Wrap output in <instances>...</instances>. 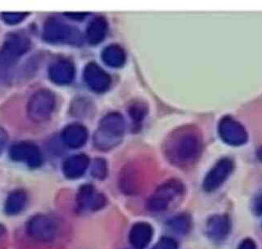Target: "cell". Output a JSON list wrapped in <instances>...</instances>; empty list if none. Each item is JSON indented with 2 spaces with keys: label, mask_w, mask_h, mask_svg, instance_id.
<instances>
[{
  "label": "cell",
  "mask_w": 262,
  "mask_h": 249,
  "mask_svg": "<svg viewBox=\"0 0 262 249\" xmlns=\"http://www.w3.org/2000/svg\"><path fill=\"white\" fill-rule=\"evenodd\" d=\"M169 155L180 164H192L202 152V138L196 129L181 128L170 136L168 142Z\"/></svg>",
  "instance_id": "1"
},
{
  "label": "cell",
  "mask_w": 262,
  "mask_h": 249,
  "mask_svg": "<svg viewBox=\"0 0 262 249\" xmlns=\"http://www.w3.org/2000/svg\"><path fill=\"white\" fill-rule=\"evenodd\" d=\"M125 131V122L120 113H110L100 122L95 135V144L100 149L107 150L120 142Z\"/></svg>",
  "instance_id": "2"
},
{
  "label": "cell",
  "mask_w": 262,
  "mask_h": 249,
  "mask_svg": "<svg viewBox=\"0 0 262 249\" xmlns=\"http://www.w3.org/2000/svg\"><path fill=\"white\" fill-rule=\"evenodd\" d=\"M28 233L38 241L49 242L57 236L56 223L50 217L39 214L30 220L27 225Z\"/></svg>",
  "instance_id": "3"
},
{
  "label": "cell",
  "mask_w": 262,
  "mask_h": 249,
  "mask_svg": "<svg viewBox=\"0 0 262 249\" xmlns=\"http://www.w3.org/2000/svg\"><path fill=\"white\" fill-rule=\"evenodd\" d=\"M219 135L226 143L241 146L248 141V133L239 121L231 117H225L219 123Z\"/></svg>",
  "instance_id": "4"
},
{
  "label": "cell",
  "mask_w": 262,
  "mask_h": 249,
  "mask_svg": "<svg viewBox=\"0 0 262 249\" xmlns=\"http://www.w3.org/2000/svg\"><path fill=\"white\" fill-rule=\"evenodd\" d=\"M183 190V185L179 181H170L163 184L149 200V208L153 210H165L173 199L182 194Z\"/></svg>",
  "instance_id": "5"
},
{
  "label": "cell",
  "mask_w": 262,
  "mask_h": 249,
  "mask_svg": "<svg viewBox=\"0 0 262 249\" xmlns=\"http://www.w3.org/2000/svg\"><path fill=\"white\" fill-rule=\"evenodd\" d=\"M233 167L234 165L230 159L225 158L219 160L205 178L203 183L205 190L213 192L219 189L228 178L232 171Z\"/></svg>",
  "instance_id": "6"
},
{
  "label": "cell",
  "mask_w": 262,
  "mask_h": 249,
  "mask_svg": "<svg viewBox=\"0 0 262 249\" xmlns=\"http://www.w3.org/2000/svg\"><path fill=\"white\" fill-rule=\"evenodd\" d=\"M84 76L87 85L93 91L99 93L106 92L112 83L109 74L95 62H90L87 65Z\"/></svg>",
  "instance_id": "7"
},
{
  "label": "cell",
  "mask_w": 262,
  "mask_h": 249,
  "mask_svg": "<svg viewBox=\"0 0 262 249\" xmlns=\"http://www.w3.org/2000/svg\"><path fill=\"white\" fill-rule=\"evenodd\" d=\"M77 203L81 209L99 210L104 207L106 199L102 194L97 193L92 185H87L80 188Z\"/></svg>",
  "instance_id": "8"
},
{
  "label": "cell",
  "mask_w": 262,
  "mask_h": 249,
  "mask_svg": "<svg viewBox=\"0 0 262 249\" xmlns=\"http://www.w3.org/2000/svg\"><path fill=\"white\" fill-rule=\"evenodd\" d=\"M153 236L152 228L145 222H139L133 227L129 239L132 245L137 249H143L150 242Z\"/></svg>",
  "instance_id": "9"
},
{
  "label": "cell",
  "mask_w": 262,
  "mask_h": 249,
  "mask_svg": "<svg viewBox=\"0 0 262 249\" xmlns=\"http://www.w3.org/2000/svg\"><path fill=\"white\" fill-rule=\"evenodd\" d=\"M231 231V221L226 215H215L207 222V232L214 239H223Z\"/></svg>",
  "instance_id": "10"
},
{
  "label": "cell",
  "mask_w": 262,
  "mask_h": 249,
  "mask_svg": "<svg viewBox=\"0 0 262 249\" xmlns=\"http://www.w3.org/2000/svg\"><path fill=\"white\" fill-rule=\"evenodd\" d=\"M90 164L88 156L84 155H77L72 156L65 162V175L69 178H77L84 174Z\"/></svg>",
  "instance_id": "11"
},
{
  "label": "cell",
  "mask_w": 262,
  "mask_h": 249,
  "mask_svg": "<svg viewBox=\"0 0 262 249\" xmlns=\"http://www.w3.org/2000/svg\"><path fill=\"white\" fill-rule=\"evenodd\" d=\"M108 24L104 17L94 18L87 28L86 37L89 42L92 45H97L106 37Z\"/></svg>",
  "instance_id": "12"
},
{
  "label": "cell",
  "mask_w": 262,
  "mask_h": 249,
  "mask_svg": "<svg viewBox=\"0 0 262 249\" xmlns=\"http://www.w3.org/2000/svg\"><path fill=\"white\" fill-rule=\"evenodd\" d=\"M88 138L86 129L80 124H73L67 129L64 133V140L72 147L83 146Z\"/></svg>",
  "instance_id": "13"
},
{
  "label": "cell",
  "mask_w": 262,
  "mask_h": 249,
  "mask_svg": "<svg viewBox=\"0 0 262 249\" xmlns=\"http://www.w3.org/2000/svg\"><path fill=\"white\" fill-rule=\"evenodd\" d=\"M102 56L104 62L112 67H121L125 63V52L120 45H109L104 49Z\"/></svg>",
  "instance_id": "14"
},
{
  "label": "cell",
  "mask_w": 262,
  "mask_h": 249,
  "mask_svg": "<svg viewBox=\"0 0 262 249\" xmlns=\"http://www.w3.org/2000/svg\"><path fill=\"white\" fill-rule=\"evenodd\" d=\"M26 193L22 191H16L8 197L7 200L5 210L6 212L10 215L19 214L23 210L24 207H26Z\"/></svg>",
  "instance_id": "15"
},
{
  "label": "cell",
  "mask_w": 262,
  "mask_h": 249,
  "mask_svg": "<svg viewBox=\"0 0 262 249\" xmlns=\"http://www.w3.org/2000/svg\"><path fill=\"white\" fill-rule=\"evenodd\" d=\"M56 74L55 77L58 78L59 81L63 82H69L73 79V74H74V68L73 66L67 62H64L63 64H61L56 68Z\"/></svg>",
  "instance_id": "16"
},
{
  "label": "cell",
  "mask_w": 262,
  "mask_h": 249,
  "mask_svg": "<svg viewBox=\"0 0 262 249\" xmlns=\"http://www.w3.org/2000/svg\"><path fill=\"white\" fill-rule=\"evenodd\" d=\"M190 223H191L190 218L187 215L183 214V215L174 218L170 222V225L176 232L185 233L189 230Z\"/></svg>",
  "instance_id": "17"
},
{
  "label": "cell",
  "mask_w": 262,
  "mask_h": 249,
  "mask_svg": "<svg viewBox=\"0 0 262 249\" xmlns=\"http://www.w3.org/2000/svg\"><path fill=\"white\" fill-rule=\"evenodd\" d=\"M106 162L101 159L95 160L92 166V175L98 179H103L106 176Z\"/></svg>",
  "instance_id": "18"
},
{
  "label": "cell",
  "mask_w": 262,
  "mask_h": 249,
  "mask_svg": "<svg viewBox=\"0 0 262 249\" xmlns=\"http://www.w3.org/2000/svg\"><path fill=\"white\" fill-rule=\"evenodd\" d=\"M145 110L146 109L145 108V105L142 104H136L130 109V116L133 117L134 121L139 122L145 117Z\"/></svg>",
  "instance_id": "19"
},
{
  "label": "cell",
  "mask_w": 262,
  "mask_h": 249,
  "mask_svg": "<svg viewBox=\"0 0 262 249\" xmlns=\"http://www.w3.org/2000/svg\"><path fill=\"white\" fill-rule=\"evenodd\" d=\"M176 247H177V244L173 239L164 238L161 239L154 249H176Z\"/></svg>",
  "instance_id": "20"
},
{
  "label": "cell",
  "mask_w": 262,
  "mask_h": 249,
  "mask_svg": "<svg viewBox=\"0 0 262 249\" xmlns=\"http://www.w3.org/2000/svg\"><path fill=\"white\" fill-rule=\"evenodd\" d=\"M238 249H256V243L251 239H245L241 242Z\"/></svg>",
  "instance_id": "21"
},
{
  "label": "cell",
  "mask_w": 262,
  "mask_h": 249,
  "mask_svg": "<svg viewBox=\"0 0 262 249\" xmlns=\"http://www.w3.org/2000/svg\"><path fill=\"white\" fill-rule=\"evenodd\" d=\"M256 210H257L259 213H262V196L258 200L256 201Z\"/></svg>",
  "instance_id": "22"
},
{
  "label": "cell",
  "mask_w": 262,
  "mask_h": 249,
  "mask_svg": "<svg viewBox=\"0 0 262 249\" xmlns=\"http://www.w3.org/2000/svg\"><path fill=\"white\" fill-rule=\"evenodd\" d=\"M5 232V229H4V226L2 225H0V236H2L3 234Z\"/></svg>",
  "instance_id": "23"
}]
</instances>
